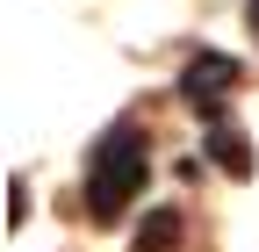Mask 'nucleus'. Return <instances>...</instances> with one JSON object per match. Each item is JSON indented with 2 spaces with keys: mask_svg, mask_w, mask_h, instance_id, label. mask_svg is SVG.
Here are the masks:
<instances>
[{
  "mask_svg": "<svg viewBox=\"0 0 259 252\" xmlns=\"http://www.w3.org/2000/svg\"><path fill=\"white\" fill-rule=\"evenodd\" d=\"M144 173H151V151H144V137L130 130H108V144L94 151V173H87V202H94V216H122L130 202L144 195Z\"/></svg>",
  "mask_w": 259,
  "mask_h": 252,
  "instance_id": "f257e3e1",
  "label": "nucleus"
},
{
  "mask_svg": "<svg viewBox=\"0 0 259 252\" xmlns=\"http://www.w3.org/2000/svg\"><path fill=\"white\" fill-rule=\"evenodd\" d=\"M209 151H216L231 173H252V151H245V137H238V130H216V137H209Z\"/></svg>",
  "mask_w": 259,
  "mask_h": 252,
  "instance_id": "20e7f679",
  "label": "nucleus"
},
{
  "mask_svg": "<svg viewBox=\"0 0 259 252\" xmlns=\"http://www.w3.org/2000/svg\"><path fill=\"white\" fill-rule=\"evenodd\" d=\"M252 29H259V0H252Z\"/></svg>",
  "mask_w": 259,
  "mask_h": 252,
  "instance_id": "39448f33",
  "label": "nucleus"
},
{
  "mask_svg": "<svg viewBox=\"0 0 259 252\" xmlns=\"http://www.w3.org/2000/svg\"><path fill=\"white\" fill-rule=\"evenodd\" d=\"M231 87H238V58H223V51H202L180 79L187 108H202V115H216V101H231Z\"/></svg>",
  "mask_w": 259,
  "mask_h": 252,
  "instance_id": "f03ea898",
  "label": "nucleus"
},
{
  "mask_svg": "<svg viewBox=\"0 0 259 252\" xmlns=\"http://www.w3.org/2000/svg\"><path fill=\"white\" fill-rule=\"evenodd\" d=\"M173 238H180V216L173 209H151L144 224H137V252H166Z\"/></svg>",
  "mask_w": 259,
  "mask_h": 252,
  "instance_id": "7ed1b4c3",
  "label": "nucleus"
}]
</instances>
